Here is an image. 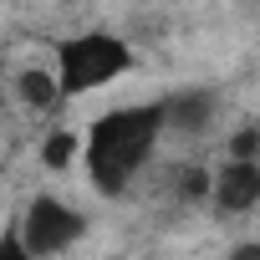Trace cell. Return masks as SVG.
<instances>
[{"label":"cell","mask_w":260,"mask_h":260,"mask_svg":"<svg viewBox=\"0 0 260 260\" xmlns=\"http://www.w3.org/2000/svg\"><path fill=\"white\" fill-rule=\"evenodd\" d=\"M169 138V117H164V97L153 102H122L97 112L82 127V174L92 184L97 199H122L138 184V174L158 158Z\"/></svg>","instance_id":"1"},{"label":"cell","mask_w":260,"mask_h":260,"mask_svg":"<svg viewBox=\"0 0 260 260\" xmlns=\"http://www.w3.org/2000/svg\"><path fill=\"white\" fill-rule=\"evenodd\" d=\"M133 67H138L133 41L117 36V31H107V26L72 31V36H67V41H56V51H51V72H56L61 102L92 97V92H102V87L122 82Z\"/></svg>","instance_id":"2"},{"label":"cell","mask_w":260,"mask_h":260,"mask_svg":"<svg viewBox=\"0 0 260 260\" xmlns=\"http://www.w3.org/2000/svg\"><path fill=\"white\" fill-rule=\"evenodd\" d=\"M87 230H92V214L77 199L56 194V189L31 194L21 204V214H16V235H21V245L36 260H61L67 250H77L87 240Z\"/></svg>","instance_id":"3"},{"label":"cell","mask_w":260,"mask_h":260,"mask_svg":"<svg viewBox=\"0 0 260 260\" xmlns=\"http://www.w3.org/2000/svg\"><path fill=\"white\" fill-rule=\"evenodd\" d=\"M209 209L224 219H240L250 209H260V158H224L214 164V184H209Z\"/></svg>","instance_id":"4"},{"label":"cell","mask_w":260,"mask_h":260,"mask_svg":"<svg viewBox=\"0 0 260 260\" xmlns=\"http://www.w3.org/2000/svg\"><path fill=\"white\" fill-rule=\"evenodd\" d=\"M219 107H224V97H219L214 87H174V92H164V117H169V133L204 138L209 127L219 122Z\"/></svg>","instance_id":"5"},{"label":"cell","mask_w":260,"mask_h":260,"mask_svg":"<svg viewBox=\"0 0 260 260\" xmlns=\"http://www.w3.org/2000/svg\"><path fill=\"white\" fill-rule=\"evenodd\" d=\"M16 97H21V107H31V112L61 107V87H56L51 61H46V67H21V72H16Z\"/></svg>","instance_id":"6"},{"label":"cell","mask_w":260,"mask_h":260,"mask_svg":"<svg viewBox=\"0 0 260 260\" xmlns=\"http://www.w3.org/2000/svg\"><path fill=\"white\" fill-rule=\"evenodd\" d=\"M41 164H46V174H72V169H82V127L56 122L51 133L41 138Z\"/></svg>","instance_id":"7"},{"label":"cell","mask_w":260,"mask_h":260,"mask_svg":"<svg viewBox=\"0 0 260 260\" xmlns=\"http://www.w3.org/2000/svg\"><path fill=\"white\" fill-rule=\"evenodd\" d=\"M0 260H36L26 245H21V235H16V224L11 230H0Z\"/></svg>","instance_id":"8"},{"label":"cell","mask_w":260,"mask_h":260,"mask_svg":"<svg viewBox=\"0 0 260 260\" xmlns=\"http://www.w3.org/2000/svg\"><path fill=\"white\" fill-rule=\"evenodd\" d=\"M224 260H260V240H235L224 250Z\"/></svg>","instance_id":"9"}]
</instances>
